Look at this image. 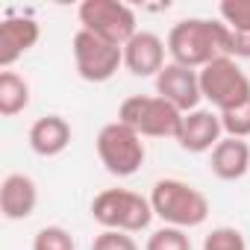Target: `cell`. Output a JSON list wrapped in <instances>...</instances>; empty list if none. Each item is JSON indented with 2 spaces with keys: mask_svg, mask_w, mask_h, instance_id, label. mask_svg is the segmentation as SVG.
<instances>
[{
  "mask_svg": "<svg viewBox=\"0 0 250 250\" xmlns=\"http://www.w3.org/2000/svg\"><path fill=\"white\" fill-rule=\"evenodd\" d=\"M33 250H74V238L65 227H42L33 238Z\"/></svg>",
  "mask_w": 250,
  "mask_h": 250,
  "instance_id": "cell-21",
  "label": "cell"
},
{
  "mask_svg": "<svg viewBox=\"0 0 250 250\" xmlns=\"http://www.w3.org/2000/svg\"><path fill=\"white\" fill-rule=\"evenodd\" d=\"M39 24L33 18H6L0 24V68L9 71L27 50H33L39 44Z\"/></svg>",
  "mask_w": 250,
  "mask_h": 250,
  "instance_id": "cell-12",
  "label": "cell"
},
{
  "mask_svg": "<svg viewBox=\"0 0 250 250\" xmlns=\"http://www.w3.org/2000/svg\"><path fill=\"white\" fill-rule=\"evenodd\" d=\"M97 159L100 165L112 174V177H133L142 165H145V142L136 130H130L127 124L112 121L97 133Z\"/></svg>",
  "mask_w": 250,
  "mask_h": 250,
  "instance_id": "cell-5",
  "label": "cell"
},
{
  "mask_svg": "<svg viewBox=\"0 0 250 250\" xmlns=\"http://www.w3.org/2000/svg\"><path fill=\"white\" fill-rule=\"evenodd\" d=\"M229 56L235 62L238 59H250V30H244V33H232L229 30Z\"/></svg>",
  "mask_w": 250,
  "mask_h": 250,
  "instance_id": "cell-23",
  "label": "cell"
},
{
  "mask_svg": "<svg viewBox=\"0 0 250 250\" xmlns=\"http://www.w3.org/2000/svg\"><path fill=\"white\" fill-rule=\"evenodd\" d=\"M156 94L162 100H168L174 109H180L183 115L200 109V77L194 68H186V65H177V62H168L159 74H156Z\"/></svg>",
  "mask_w": 250,
  "mask_h": 250,
  "instance_id": "cell-9",
  "label": "cell"
},
{
  "mask_svg": "<svg viewBox=\"0 0 250 250\" xmlns=\"http://www.w3.org/2000/svg\"><path fill=\"white\" fill-rule=\"evenodd\" d=\"M197 77H200L203 100L212 103V109L218 115L241 106L250 97V80H247V74L238 68V62L232 56H221V59L209 62L206 68L197 71Z\"/></svg>",
  "mask_w": 250,
  "mask_h": 250,
  "instance_id": "cell-6",
  "label": "cell"
},
{
  "mask_svg": "<svg viewBox=\"0 0 250 250\" xmlns=\"http://www.w3.org/2000/svg\"><path fill=\"white\" fill-rule=\"evenodd\" d=\"M165 50H168V44L156 33L139 30L124 44V68L133 77H156L165 68Z\"/></svg>",
  "mask_w": 250,
  "mask_h": 250,
  "instance_id": "cell-11",
  "label": "cell"
},
{
  "mask_svg": "<svg viewBox=\"0 0 250 250\" xmlns=\"http://www.w3.org/2000/svg\"><path fill=\"white\" fill-rule=\"evenodd\" d=\"M165 44L177 65L200 71L221 56H229V30L224 21L186 18L171 27Z\"/></svg>",
  "mask_w": 250,
  "mask_h": 250,
  "instance_id": "cell-1",
  "label": "cell"
},
{
  "mask_svg": "<svg viewBox=\"0 0 250 250\" xmlns=\"http://www.w3.org/2000/svg\"><path fill=\"white\" fill-rule=\"evenodd\" d=\"M91 218L103 229L142 232L153 221V206H150V197H142L139 191H130V188H103L91 200Z\"/></svg>",
  "mask_w": 250,
  "mask_h": 250,
  "instance_id": "cell-3",
  "label": "cell"
},
{
  "mask_svg": "<svg viewBox=\"0 0 250 250\" xmlns=\"http://www.w3.org/2000/svg\"><path fill=\"white\" fill-rule=\"evenodd\" d=\"M118 121L136 130L142 139H177L183 112L159 94H133L118 106Z\"/></svg>",
  "mask_w": 250,
  "mask_h": 250,
  "instance_id": "cell-4",
  "label": "cell"
},
{
  "mask_svg": "<svg viewBox=\"0 0 250 250\" xmlns=\"http://www.w3.org/2000/svg\"><path fill=\"white\" fill-rule=\"evenodd\" d=\"M203 250H247V241L235 227H215L203 238Z\"/></svg>",
  "mask_w": 250,
  "mask_h": 250,
  "instance_id": "cell-20",
  "label": "cell"
},
{
  "mask_svg": "<svg viewBox=\"0 0 250 250\" xmlns=\"http://www.w3.org/2000/svg\"><path fill=\"white\" fill-rule=\"evenodd\" d=\"M150 206H153V215L165 227L191 229V227H200L209 218V200H206V194L197 191L194 186L177 180V177H165V180L153 183V188H150Z\"/></svg>",
  "mask_w": 250,
  "mask_h": 250,
  "instance_id": "cell-2",
  "label": "cell"
},
{
  "mask_svg": "<svg viewBox=\"0 0 250 250\" xmlns=\"http://www.w3.org/2000/svg\"><path fill=\"white\" fill-rule=\"evenodd\" d=\"M91 250H139L136 238L130 232H118V229H103L100 235H94Z\"/></svg>",
  "mask_w": 250,
  "mask_h": 250,
  "instance_id": "cell-22",
  "label": "cell"
},
{
  "mask_svg": "<svg viewBox=\"0 0 250 250\" xmlns=\"http://www.w3.org/2000/svg\"><path fill=\"white\" fill-rule=\"evenodd\" d=\"M145 250H191V238L180 227H159L147 238V247Z\"/></svg>",
  "mask_w": 250,
  "mask_h": 250,
  "instance_id": "cell-18",
  "label": "cell"
},
{
  "mask_svg": "<svg viewBox=\"0 0 250 250\" xmlns=\"http://www.w3.org/2000/svg\"><path fill=\"white\" fill-rule=\"evenodd\" d=\"M71 50H74L77 74L85 83H106L124 65V47H118V44H112L88 30H77Z\"/></svg>",
  "mask_w": 250,
  "mask_h": 250,
  "instance_id": "cell-8",
  "label": "cell"
},
{
  "mask_svg": "<svg viewBox=\"0 0 250 250\" xmlns=\"http://www.w3.org/2000/svg\"><path fill=\"white\" fill-rule=\"evenodd\" d=\"M39 206V188L27 174H9L0 183V212L6 221H27Z\"/></svg>",
  "mask_w": 250,
  "mask_h": 250,
  "instance_id": "cell-13",
  "label": "cell"
},
{
  "mask_svg": "<svg viewBox=\"0 0 250 250\" xmlns=\"http://www.w3.org/2000/svg\"><path fill=\"white\" fill-rule=\"evenodd\" d=\"M209 171H212L218 180H224V183L241 180V177L250 171V145H247L244 139H229V136H224V139L215 145L212 156H209Z\"/></svg>",
  "mask_w": 250,
  "mask_h": 250,
  "instance_id": "cell-14",
  "label": "cell"
},
{
  "mask_svg": "<svg viewBox=\"0 0 250 250\" xmlns=\"http://www.w3.org/2000/svg\"><path fill=\"white\" fill-rule=\"evenodd\" d=\"M30 106V83L15 71H0V115L15 118Z\"/></svg>",
  "mask_w": 250,
  "mask_h": 250,
  "instance_id": "cell-16",
  "label": "cell"
},
{
  "mask_svg": "<svg viewBox=\"0 0 250 250\" xmlns=\"http://www.w3.org/2000/svg\"><path fill=\"white\" fill-rule=\"evenodd\" d=\"M218 15L232 33H244L250 30V0H221Z\"/></svg>",
  "mask_w": 250,
  "mask_h": 250,
  "instance_id": "cell-17",
  "label": "cell"
},
{
  "mask_svg": "<svg viewBox=\"0 0 250 250\" xmlns=\"http://www.w3.org/2000/svg\"><path fill=\"white\" fill-rule=\"evenodd\" d=\"M30 147L36 156H59L65 153V147L71 145V124L62 115H44L30 127Z\"/></svg>",
  "mask_w": 250,
  "mask_h": 250,
  "instance_id": "cell-15",
  "label": "cell"
},
{
  "mask_svg": "<svg viewBox=\"0 0 250 250\" xmlns=\"http://www.w3.org/2000/svg\"><path fill=\"white\" fill-rule=\"evenodd\" d=\"M77 18H80V30H88L118 47H124L139 33L136 12L127 3H118V0H83Z\"/></svg>",
  "mask_w": 250,
  "mask_h": 250,
  "instance_id": "cell-7",
  "label": "cell"
},
{
  "mask_svg": "<svg viewBox=\"0 0 250 250\" xmlns=\"http://www.w3.org/2000/svg\"><path fill=\"white\" fill-rule=\"evenodd\" d=\"M221 139H224V127H221V115L215 109H194L183 115L177 145L186 153H212Z\"/></svg>",
  "mask_w": 250,
  "mask_h": 250,
  "instance_id": "cell-10",
  "label": "cell"
},
{
  "mask_svg": "<svg viewBox=\"0 0 250 250\" xmlns=\"http://www.w3.org/2000/svg\"><path fill=\"white\" fill-rule=\"evenodd\" d=\"M221 127L229 139H250V97L241 106L221 112Z\"/></svg>",
  "mask_w": 250,
  "mask_h": 250,
  "instance_id": "cell-19",
  "label": "cell"
}]
</instances>
